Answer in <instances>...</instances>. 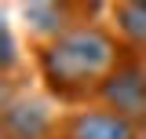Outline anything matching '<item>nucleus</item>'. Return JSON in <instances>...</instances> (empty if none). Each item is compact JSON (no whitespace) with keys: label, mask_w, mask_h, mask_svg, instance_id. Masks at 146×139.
Listing matches in <instances>:
<instances>
[{"label":"nucleus","mask_w":146,"mask_h":139,"mask_svg":"<svg viewBox=\"0 0 146 139\" xmlns=\"http://www.w3.org/2000/svg\"><path fill=\"white\" fill-rule=\"evenodd\" d=\"M62 4H80V0H62Z\"/></svg>","instance_id":"8"},{"label":"nucleus","mask_w":146,"mask_h":139,"mask_svg":"<svg viewBox=\"0 0 146 139\" xmlns=\"http://www.w3.org/2000/svg\"><path fill=\"white\" fill-rule=\"evenodd\" d=\"M117 26L131 44H146V4H121L117 7Z\"/></svg>","instance_id":"6"},{"label":"nucleus","mask_w":146,"mask_h":139,"mask_svg":"<svg viewBox=\"0 0 146 139\" xmlns=\"http://www.w3.org/2000/svg\"><path fill=\"white\" fill-rule=\"evenodd\" d=\"M66 139H139V128L113 114L110 106H91L70 117Z\"/></svg>","instance_id":"3"},{"label":"nucleus","mask_w":146,"mask_h":139,"mask_svg":"<svg viewBox=\"0 0 146 139\" xmlns=\"http://www.w3.org/2000/svg\"><path fill=\"white\" fill-rule=\"evenodd\" d=\"M99 99H102V106H110L113 114H121L135 128H146V66L121 62L102 81Z\"/></svg>","instance_id":"2"},{"label":"nucleus","mask_w":146,"mask_h":139,"mask_svg":"<svg viewBox=\"0 0 146 139\" xmlns=\"http://www.w3.org/2000/svg\"><path fill=\"white\" fill-rule=\"evenodd\" d=\"M143 139H146V132H143Z\"/></svg>","instance_id":"9"},{"label":"nucleus","mask_w":146,"mask_h":139,"mask_svg":"<svg viewBox=\"0 0 146 139\" xmlns=\"http://www.w3.org/2000/svg\"><path fill=\"white\" fill-rule=\"evenodd\" d=\"M51 128L48 106L36 99H18L4 106V136L7 139H44Z\"/></svg>","instance_id":"4"},{"label":"nucleus","mask_w":146,"mask_h":139,"mask_svg":"<svg viewBox=\"0 0 146 139\" xmlns=\"http://www.w3.org/2000/svg\"><path fill=\"white\" fill-rule=\"evenodd\" d=\"M128 4H146V0H128Z\"/></svg>","instance_id":"7"},{"label":"nucleus","mask_w":146,"mask_h":139,"mask_svg":"<svg viewBox=\"0 0 146 139\" xmlns=\"http://www.w3.org/2000/svg\"><path fill=\"white\" fill-rule=\"evenodd\" d=\"M117 66H121V48L99 26L66 29L51 37L40 51V73L48 88L62 99H80L88 92H99Z\"/></svg>","instance_id":"1"},{"label":"nucleus","mask_w":146,"mask_h":139,"mask_svg":"<svg viewBox=\"0 0 146 139\" xmlns=\"http://www.w3.org/2000/svg\"><path fill=\"white\" fill-rule=\"evenodd\" d=\"M26 7V18L33 22V29L40 33H66V7H62V0H26L22 4Z\"/></svg>","instance_id":"5"}]
</instances>
